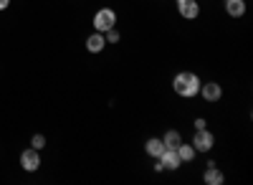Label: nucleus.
I'll list each match as a JSON object with an SVG mask.
<instances>
[{"label":"nucleus","instance_id":"f257e3e1","mask_svg":"<svg viewBox=\"0 0 253 185\" xmlns=\"http://www.w3.org/2000/svg\"><path fill=\"white\" fill-rule=\"evenodd\" d=\"M200 84H203V81L198 79V74H193V71H180V74H175V79H172V92H175L180 99H193V96L200 94Z\"/></svg>","mask_w":253,"mask_h":185},{"label":"nucleus","instance_id":"f03ea898","mask_svg":"<svg viewBox=\"0 0 253 185\" xmlns=\"http://www.w3.org/2000/svg\"><path fill=\"white\" fill-rule=\"evenodd\" d=\"M91 26H94V31H99V33H107L109 28L117 26V10H112V8H99V10L94 13Z\"/></svg>","mask_w":253,"mask_h":185},{"label":"nucleus","instance_id":"7ed1b4c3","mask_svg":"<svg viewBox=\"0 0 253 185\" xmlns=\"http://www.w3.org/2000/svg\"><path fill=\"white\" fill-rule=\"evenodd\" d=\"M190 145L195 147V152H210L215 147V135L210 132L208 127L205 130H195V135H193V142Z\"/></svg>","mask_w":253,"mask_h":185},{"label":"nucleus","instance_id":"20e7f679","mask_svg":"<svg viewBox=\"0 0 253 185\" xmlns=\"http://www.w3.org/2000/svg\"><path fill=\"white\" fill-rule=\"evenodd\" d=\"M20 168H23L26 173H36L41 168V150L28 147V150L20 152Z\"/></svg>","mask_w":253,"mask_h":185},{"label":"nucleus","instance_id":"39448f33","mask_svg":"<svg viewBox=\"0 0 253 185\" xmlns=\"http://www.w3.org/2000/svg\"><path fill=\"white\" fill-rule=\"evenodd\" d=\"M175 5H177V13L185 20H195L200 15V3L198 0H175Z\"/></svg>","mask_w":253,"mask_h":185},{"label":"nucleus","instance_id":"423d86ee","mask_svg":"<svg viewBox=\"0 0 253 185\" xmlns=\"http://www.w3.org/2000/svg\"><path fill=\"white\" fill-rule=\"evenodd\" d=\"M157 160H160V165H162V173H177V168L182 165L180 157H177V150H165Z\"/></svg>","mask_w":253,"mask_h":185},{"label":"nucleus","instance_id":"0eeeda50","mask_svg":"<svg viewBox=\"0 0 253 185\" xmlns=\"http://www.w3.org/2000/svg\"><path fill=\"white\" fill-rule=\"evenodd\" d=\"M200 96L213 104V101H218L223 96V87L218 84V81H205V84H200Z\"/></svg>","mask_w":253,"mask_h":185},{"label":"nucleus","instance_id":"6e6552de","mask_svg":"<svg viewBox=\"0 0 253 185\" xmlns=\"http://www.w3.org/2000/svg\"><path fill=\"white\" fill-rule=\"evenodd\" d=\"M223 8L230 18H243L248 5H246V0H223Z\"/></svg>","mask_w":253,"mask_h":185},{"label":"nucleus","instance_id":"1a4fd4ad","mask_svg":"<svg viewBox=\"0 0 253 185\" xmlns=\"http://www.w3.org/2000/svg\"><path fill=\"white\" fill-rule=\"evenodd\" d=\"M104 48H107V38H104V33L94 31V33L86 38V51H89V53H101Z\"/></svg>","mask_w":253,"mask_h":185},{"label":"nucleus","instance_id":"9d476101","mask_svg":"<svg viewBox=\"0 0 253 185\" xmlns=\"http://www.w3.org/2000/svg\"><path fill=\"white\" fill-rule=\"evenodd\" d=\"M167 147H165V142H162V137H150V139H147L144 142V152L147 155H150L152 160H157L162 152H165Z\"/></svg>","mask_w":253,"mask_h":185},{"label":"nucleus","instance_id":"9b49d317","mask_svg":"<svg viewBox=\"0 0 253 185\" xmlns=\"http://www.w3.org/2000/svg\"><path fill=\"white\" fill-rule=\"evenodd\" d=\"M203 180H205V185H223V183H225V175H223L215 165H210V168L203 173Z\"/></svg>","mask_w":253,"mask_h":185},{"label":"nucleus","instance_id":"f8f14e48","mask_svg":"<svg viewBox=\"0 0 253 185\" xmlns=\"http://www.w3.org/2000/svg\"><path fill=\"white\" fill-rule=\"evenodd\" d=\"M177 157H180V162H193L195 157H198V152H195V147L190 145V142H180L177 145Z\"/></svg>","mask_w":253,"mask_h":185},{"label":"nucleus","instance_id":"ddd939ff","mask_svg":"<svg viewBox=\"0 0 253 185\" xmlns=\"http://www.w3.org/2000/svg\"><path fill=\"white\" fill-rule=\"evenodd\" d=\"M162 142H165V147H167V150H177V145L182 142V135H180L177 130H167L165 137H162Z\"/></svg>","mask_w":253,"mask_h":185},{"label":"nucleus","instance_id":"4468645a","mask_svg":"<svg viewBox=\"0 0 253 185\" xmlns=\"http://www.w3.org/2000/svg\"><path fill=\"white\" fill-rule=\"evenodd\" d=\"M31 147H33V150H43V147H46V137L41 135V132H36V135L31 137Z\"/></svg>","mask_w":253,"mask_h":185},{"label":"nucleus","instance_id":"2eb2a0df","mask_svg":"<svg viewBox=\"0 0 253 185\" xmlns=\"http://www.w3.org/2000/svg\"><path fill=\"white\" fill-rule=\"evenodd\" d=\"M104 38H107V44H119L122 36H119V31H117V26H114V28H109L107 33H104Z\"/></svg>","mask_w":253,"mask_h":185},{"label":"nucleus","instance_id":"dca6fc26","mask_svg":"<svg viewBox=\"0 0 253 185\" xmlns=\"http://www.w3.org/2000/svg\"><path fill=\"white\" fill-rule=\"evenodd\" d=\"M205 127H208V119L205 117H198L195 119V130H205Z\"/></svg>","mask_w":253,"mask_h":185},{"label":"nucleus","instance_id":"f3484780","mask_svg":"<svg viewBox=\"0 0 253 185\" xmlns=\"http://www.w3.org/2000/svg\"><path fill=\"white\" fill-rule=\"evenodd\" d=\"M8 5H10V0H0V10H8Z\"/></svg>","mask_w":253,"mask_h":185}]
</instances>
